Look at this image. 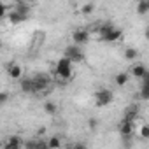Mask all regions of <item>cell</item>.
I'll list each match as a JSON object with an SVG mask.
<instances>
[{
    "label": "cell",
    "instance_id": "cell-1",
    "mask_svg": "<svg viewBox=\"0 0 149 149\" xmlns=\"http://www.w3.org/2000/svg\"><path fill=\"white\" fill-rule=\"evenodd\" d=\"M32 83H33V95H40V93L49 90L51 77L47 76V74H37V76L32 77Z\"/></svg>",
    "mask_w": 149,
    "mask_h": 149
},
{
    "label": "cell",
    "instance_id": "cell-2",
    "mask_svg": "<svg viewBox=\"0 0 149 149\" xmlns=\"http://www.w3.org/2000/svg\"><path fill=\"white\" fill-rule=\"evenodd\" d=\"M63 58L70 60L72 65H74V63H83V61H84V53H83V49H81L79 46L70 44V46L65 47V51H63Z\"/></svg>",
    "mask_w": 149,
    "mask_h": 149
},
{
    "label": "cell",
    "instance_id": "cell-3",
    "mask_svg": "<svg viewBox=\"0 0 149 149\" xmlns=\"http://www.w3.org/2000/svg\"><path fill=\"white\" fill-rule=\"evenodd\" d=\"M93 98H95V104L98 107H105V105L114 102V93L111 90H107V88H98L93 93Z\"/></svg>",
    "mask_w": 149,
    "mask_h": 149
},
{
    "label": "cell",
    "instance_id": "cell-4",
    "mask_svg": "<svg viewBox=\"0 0 149 149\" xmlns=\"http://www.w3.org/2000/svg\"><path fill=\"white\" fill-rule=\"evenodd\" d=\"M70 39H72V44H76V46H84V44H88V40H90V32L86 30V28H76L72 32V35H70Z\"/></svg>",
    "mask_w": 149,
    "mask_h": 149
},
{
    "label": "cell",
    "instance_id": "cell-5",
    "mask_svg": "<svg viewBox=\"0 0 149 149\" xmlns=\"http://www.w3.org/2000/svg\"><path fill=\"white\" fill-rule=\"evenodd\" d=\"M135 130H137L135 123H130V121H126V119L119 121V125H118V132H119L121 139H130V137H133Z\"/></svg>",
    "mask_w": 149,
    "mask_h": 149
},
{
    "label": "cell",
    "instance_id": "cell-6",
    "mask_svg": "<svg viewBox=\"0 0 149 149\" xmlns=\"http://www.w3.org/2000/svg\"><path fill=\"white\" fill-rule=\"evenodd\" d=\"M7 76L14 81H21L23 79V67L18 61H11L7 65Z\"/></svg>",
    "mask_w": 149,
    "mask_h": 149
},
{
    "label": "cell",
    "instance_id": "cell-7",
    "mask_svg": "<svg viewBox=\"0 0 149 149\" xmlns=\"http://www.w3.org/2000/svg\"><path fill=\"white\" fill-rule=\"evenodd\" d=\"M139 111H140V107H139L137 104L128 105L126 111H125V118H123V119H126V121H130V123H135V121L139 119Z\"/></svg>",
    "mask_w": 149,
    "mask_h": 149
},
{
    "label": "cell",
    "instance_id": "cell-8",
    "mask_svg": "<svg viewBox=\"0 0 149 149\" xmlns=\"http://www.w3.org/2000/svg\"><path fill=\"white\" fill-rule=\"evenodd\" d=\"M121 39H123V30H121V28H112L105 37H102V40H104V42H109V44L118 42V40H121Z\"/></svg>",
    "mask_w": 149,
    "mask_h": 149
},
{
    "label": "cell",
    "instance_id": "cell-9",
    "mask_svg": "<svg viewBox=\"0 0 149 149\" xmlns=\"http://www.w3.org/2000/svg\"><path fill=\"white\" fill-rule=\"evenodd\" d=\"M146 72H147V68H146V65H144V63H135V65H132V67H130L128 76H132V77H135V79H140Z\"/></svg>",
    "mask_w": 149,
    "mask_h": 149
},
{
    "label": "cell",
    "instance_id": "cell-10",
    "mask_svg": "<svg viewBox=\"0 0 149 149\" xmlns=\"http://www.w3.org/2000/svg\"><path fill=\"white\" fill-rule=\"evenodd\" d=\"M14 13H18L19 16H23V18H28V13H30V4H26V2H18V4H14V9H13Z\"/></svg>",
    "mask_w": 149,
    "mask_h": 149
},
{
    "label": "cell",
    "instance_id": "cell-11",
    "mask_svg": "<svg viewBox=\"0 0 149 149\" xmlns=\"http://www.w3.org/2000/svg\"><path fill=\"white\" fill-rule=\"evenodd\" d=\"M19 88L23 93H32L33 95V83H32V77H23L19 81Z\"/></svg>",
    "mask_w": 149,
    "mask_h": 149
},
{
    "label": "cell",
    "instance_id": "cell-12",
    "mask_svg": "<svg viewBox=\"0 0 149 149\" xmlns=\"http://www.w3.org/2000/svg\"><path fill=\"white\" fill-rule=\"evenodd\" d=\"M128 81H130L128 72H119V74H116V77H114L116 86H126V84H128Z\"/></svg>",
    "mask_w": 149,
    "mask_h": 149
},
{
    "label": "cell",
    "instance_id": "cell-13",
    "mask_svg": "<svg viewBox=\"0 0 149 149\" xmlns=\"http://www.w3.org/2000/svg\"><path fill=\"white\" fill-rule=\"evenodd\" d=\"M46 144H47V149H60L61 147V139L58 135H51L46 140Z\"/></svg>",
    "mask_w": 149,
    "mask_h": 149
},
{
    "label": "cell",
    "instance_id": "cell-14",
    "mask_svg": "<svg viewBox=\"0 0 149 149\" xmlns=\"http://www.w3.org/2000/svg\"><path fill=\"white\" fill-rule=\"evenodd\" d=\"M95 9H97V6H95L93 2H84V4H79V13H81V14H91Z\"/></svg>",
    "mask_w": 149,
    "mask_h": 149
},
{
    "label": "cell",
    "instance_id": "cell-15",
    "mask_svg": "<svg viewBox=\"0 0 149 149\" xmlns=\"http://www.w3.org/2000/svg\"><path fill=\"white\" fill-rule=\"evenodd\" d=\"M7 18H9V23L11 25H19V23H23L26 18H23V16H19L18 13H14V11H9L7 13Z\"/></svg>",
    "mask_w": 149,
    "mask_h": 149
},
{
    "label": "cell",
    "instance_id": "cell-16",
    "mask_svg": "<svg viewBox=\"0 0 149 149\" xmlns=\"http://www.w3.org/2000/svg\"><path fill=\"white\" fill-rule=\"evenodd\" d=\"M44 112L49 114V116H54V114L58 112V105H56L54 102H51V100H46V102H44Z\"/></svg>",
    "mask_w": 149,
    "mask_h": 149
},
{
    "label": "cell",
    "instance_id": "cell-17",
    "mask_svg": "<svg viewBox=\"0 0 149 149\" xmlns=\"http://www.w3.org/2000/svg\"><path fill=\"white\" fill-rule=\"evenodd\" d=\"M123 56H125V60L133 61V60L139 56V51H137L135 47H126V49H125V53H123Z\"/></svg>",
    "mask_w": 149,
    "mask_h": 149
},
{
    "label": "cell",
    "instance_id": "cell-18",
    "mask_svg": "<svg viewBox=\"0 0 149 149\" xmlns=\"http://www.w3.org/2000/svg\"><path fill=\"white\" fill-rule=\"evenodd\" d=\"M137 13L139 14H147L149 13V0H140L137 4Z\"/></svg>",
    "mask_w": 149,
    "mask_h": 149
},
{
    "label": "cell",
    "instance_id": "cell-19",
    "mask_svg": "<svg viewBox=\"0 0 149 149\" xmlns=\"http://www.w3.org/2000/svg\"><path fill=\"white\" fill-rule=\"evenodd\" d=\"M112 28H116L112 23H104V25H100V28H98V33H100V37H105Z\"/></svg>",
    "mask_w": 149,
    "mask_h": 149
},
{
    "label": "cell",
    "instance_id": "cell-20",
    "mask_svg": "<svg viewBox=\"0 0 149 149\" xmlns=\"http://www.w3.org/2000/svg\"><path fill=\"white\" fill-rule=\"evenodd\" d=\"M139 137H140V139H144V140H146V139H149V126H147L146 123H142V125L139 126Z\"/></svg>",
    "mask_w": 149,
    "mask_h": 149
},
{
    "label": "cell",
    "instance_id": "cell-21",
    "mask_svg": "<svg viewBox=\"0 0 149 149\" xmlns=\"http://www.w3.org/2000/svg\"><path fill=\"white\" fill-rule=\"evenodd\" d=\"M140 100H149V84H140Z\"/></svg>",
    "mask_w": 149,
    "mask_h": 149
},
{
    "label": "cell",
    "instance_id": "cell-22",
    "mask_svg": "<svg viewBox=\"0 0 149 149\" xmlns=\"http://www.w3.org/2000/svg\"><path fill=\"white\" fill-rule=\"evenodd\" d=\"M6 142H9V144H18V146H23V139H21L19 135H9V137L6 139Z\"/></svg>",
    "mask_w": 149,
    "mask_h": 149
},
{
    "label": "cell",
    "instance_id": "cell-23",
    "mask_svg": "<svg viewBox=\"0 0 149 149\" xmlns=\"http://www.w3.org/2000/svg\"><path fill=\"white\" fill-rule=\"evenodd\" d=\"M37 147V139H26L23 140V149H35Z\"/></svg>",
    "mask_w": 149,
    "mask_h": 149
},
{
    "label": "cell",
    "instance_id": "cell-24",
    "mask_svg": "<svg viewBox=\"0 0 149 149\" xmlns=\"http://www.w3.org/2000/svg\"><path fill=\"white\" fill-rule=\"evenodd\" d=\"M7 13H9V11H7V6H6L4 2H0V19L6 18V16H7Z\"/></svg>",
    "mask_w": 149,
    "mask_h": 149
},
{
    "label": "cell",
    "instance_id": "cell-25",
    "mask_svg": "<svg viewBox=\"0 0 149 149\" xmlns=\"http://www.w3.org/2000/svg\"><path fill=\"white\" fill-rule=\"evenodd\" d=\"M2 149H23V146H18V144H9V142H4Z\"/></svg>",
    "mask_w": 149,
    "mask_h": 149
},
{
    "label": "cell",
    "instance_id": "cell-26",
    "mask_svg": "<svg viewBox=\"0 0 149 149\" xmlns=\"http://www.w3.org/2000/svg\"><path fill=\"white\" fill-rule=\"evenodd\" d=\"M35 149H47L46 140H42V139H39V137H37V147H35Z\"/></svg>",
    "mask_w": 149,
    "mask_h": 149
},
{
    "label": "cell",
    "instance_id": "cell-27",
    "mask_svg": "<svg viewBox=\"0 0 149 149\" xmlns=\"http://www.w3.org/2000/svg\"><path fill=\"white\" fill-rule=\"evenodd\" d=\"M7 100H9V95L6 91H0V104H6Z\"/></svg>",
    "mask_w": 149,
    "mask_h": 149
},
{
    "label": "cell",
    "instance_id": "cell-28",
    "mask_svg": "<svg viewBox=\"0 0 149 149\" xmlns=\"http://www.w3.org/2000/svg\"><path fill=\"white\" fill-rule=\"evenodd\" d=\"M74 149H88V146L84 142H77L76 146H74Z\"/></svg>",
    "mask_w": 149,
    "mask_h": 149
},
{
    "label": "cell",
    "instance_id": "cell-29",
    "mask_svg": "<svg viewBox=\"0 0 149 149\" xmlns=\"http://www.w3.org/2000/svg\"><path fill=\"white\" fill-rule=\"evenodd\" d=\"M88 125H90V128H91V130H95V128H97V125H98V121H97V119H90V121H88Z\"/></svg>",
    "mask_w": 149,
    "mask_h": 149
}]
</instances>
